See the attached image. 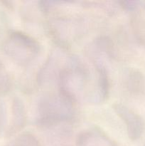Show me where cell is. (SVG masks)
<instances>
[{
	"label": "cell",
	"instance_id": "obj_4",
	"mask_svg": "<svg viewBox=\"0 0 145 146\" xmlns=\"http://www.w3.org/2000/svg\"><path fill=\"white\" fill-rule=\"evenodd\" d=\"M26 123V111L25 106L21 99L15 98L13 101L12 125L11 131L14 132L22 129Z\"/></svg>",
	"mask_w": 145,
	"mask_h": 146
},
{
	"label": "cell",
	"instance_id": "obj_6",
	"mask_svg": "<svg viewBox=\"0 0 145 146\" xmlns=\"http://www.w3.org/2000/svg\"><path fill=\"white\" fill-rule=\"evenodd\" d=\"M11 146H41V144L33 134L24 133L17 137Z\"/></svg>",
	"mask_w": 145,
	"mask_h": 146
},
{
	"label": "cell",
	"instance_id": "obj_5",
	"mask_svg": "<svg viewBox=\"0 0 145 146\" xmlns=\"http://www.w3.org/2000/svg\"><path fill=\"white\" fill-rule=\"evenodd\" d=\"M112 108L119 118L126 124L129 135H130L131 138L134 136V133L136 131V118L134 116L133 113L126 106L119 103L114 104Z\"/></svg>",
	"mask_w": 145,
	"mask_h": 146
},
{
	"label": "cell",
	"instance_id": "obj_3",
	"mask_svg": "<svg viewBox=\"0 0 145 146\" xmlns=\"http://www.w3.org/2000/svg\"><path fill=\"white\" fill-rule=\"evenodd\" d=\"M76 146H117L115 143L98 127H92L80 133Z\"/></svg>",
	"mask_w": 145,
	"mask_h": 146
},
{
	"label": "cell",
	"instance_id": "obj_1",
	"mask_svg": "<svg viewBox=\"0 0 145 146\" xmlns=\"http://www.w3.org/2000/svg\"><path fill=\"white\" fill-rule=\"evenodd\" d=\"M75 104L61 91L45 96L38 103L37 124L42 128H51L71 122L75 116Z\"/></svg>",
	"mask_w": 145,
	"mask_h": 146
},
{
	"label": "cell",
	"instance_id": "obj_2",
	"mask_svg": "<svg viewBox=\"0 0 145 146\" xmlns=\"http://www.w3.org/2000/svg\"><path fill=\"white\" fill-rule=\"evenodd\" d=\"M8 55L22 66L31 65L39 56L41 46L36 38L26 33L11 34L5 45Z\"/></svg>",
	"mask_w": 145,
	"mask_h": 146
}]
</instances>
